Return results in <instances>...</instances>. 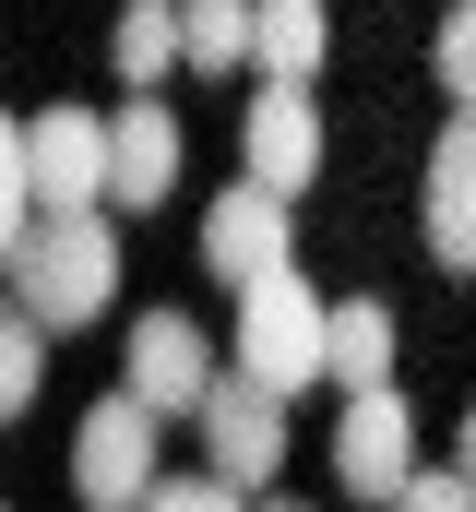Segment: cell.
Segmentation results:
<instances>
[{
    "label": "cell",
    "instance_id": "cell-1",
    "mask_svg": "<svg viewBox=\"0 0 476 512\" xmlns=\"http://www.w3.org/2000/svg\"><path fill=\"white\" fill-rule=\"evenodd\" d=\"M12 298H24L48 334L96 322V310L119 298V239H108V215H36V239L12 251Z\"/></svg>",
    "mask_w": 476,
    "mask_h": 512
},
{
    "label": "cell",
    "instance_id": "cell-2",
    "mask_svg": "<svg viewBox=\"0 0 476 512\" xmlns=\"http://www.w3.org/2000/svg\"><path fill=\"white\" fill-rule=\"evenodd\" d=\"M238 382H262V393L334 382V298H310V286H298V262H286L274 286H250V298H238Z\"/></svg>",
    "mask_w": 476,
    "mask_h": 512
},
{
    "label": "cell",
    "instance_id": "cell-3",
    "mask_svg": "<svg viewBox=\"0 0 476 512\" xmlns=\"http://www.w3.org/2000/svg\"><path fill=\"white\" fill-rule=\"evenodd\" d=\"M155 405H131V393H108V405H84V429H72V501L84 512H143L167 477H155Z\"/></svg>",
    "mask_w": 476,
    "mask_h": 512
},
{
    "label": "cell",
    "instance_id": "cell-4",
    "mask_svg": "<svg viewBox=\"0 0 476 512\" xmlns=\"http://www.w3.org/2000/svg\"><path fill=\"white\" fill-rule=\"evenodd\" d=\"M334 477H346V501H381V512L417 489V417H405V393H346Z\"/></svg>",
    "mask_w": 476,
    "mask_h": 512
},
{
    "label": "cell",
    "instance_id": "cell-5",
    "mask_svg": "<svg viewBox=\"0 0 476 512\" xmlns=\"http://www.w3.org/2000/svg\"><path fill=\"white\" fill-rule=\"evenodd\" d=\"M24 167H36V215H96L108 203V120L96 108H36Z\"/></svg>",
    "mask_w": 476,
    "mask_h": 512
},
{
    "label": "cell",
    "instance_id": "cell-6",
    "mask_svg": "<svg viewBox=\"0 0 476 512\" xmlns=\"http://www.w3.org/2000/svg\"><path fill=\"white\" fill-rule=\"evenodd\" d=\"M191 429H203V465H215L227 489H262V477L286 465V393L238 382V370L203 393V417H191Z\"/></svg>",
    "mask_w": 476,
    "mask_h": 512
},
{
    "label": "cell",
    "instance_id": "cell-7",
    "mask_svg": "<svg viewBox=\"0 0 476 512\" xmlns=\"http://www.w3.org/2000/svg\"><path fill=\"white\" fill-rule=\"evenodd\" d=\"M238 155H250V179H262L274 203H298V191L322 179V108H310V84H262V96L238 108Z\"/></svg>",
    "mask_w": 476,
    "mask_h": 512
},
{
    "label": "cell",
    "instance_id": "cell-8",
    "mask_svg": "<svg viewBox=\"0 0 476 512\" xmlns=\"http://www.w3.org/2000/svg\"><path fill=\"white\" fill-rule=\"evenodd\" d=\"M215 382H227V370L203 358V334H191L179 310H143V322H131V370H119L131 405H155V417H203Z\"/></svg>",
    "mask_w": 476,
    "mask_h": 512
},
{
    "label": "cell",
    "instance_id": "cell-9",
    "mask_svg": "<svg viewBox=\"0 0 476 512\" xmlns=\"http://www.w3.org/2000/svg\"><path fill=\"white\" fill-rule=\"evenodd\" d=\"M203 262L227 274L238 298H250V286H274V274H286V203H274L262 179H238L227 203L203 215Z\"/></svg>",
    "mask_w": 476,
    "mask_h": 512
},
{
    "label": "cell",
    "instance_id": "cell-10",
    "mask_svg": "<svg viewBox=\"0 0 476 512\" xmlns=\"http://www.w3.org/2000/svg\"><path fill=\"white\" fill-rule=\"evenodd\" d=\"M429 262L476 274V108H453L429 143Z\"/></svg>",
    "mask_w": 476,
    "mask_h": 512
},
{
    "label": "cell",
    "instance_id": "cell-11",
    "mask_svg": "<svg viewBox=\"0 0 476 512\" xmlns=\"http://www.w3.org/2000/svg\"><path fill=\"white\" fill-rule=\"evenodd\" d=\"M167 191H179V120H167L155 96L108 108V203L143 215V203H167Z\"/></svg>",
    "mask_w": 476,
    "mask_h": 512
},
{
    "label": "cell",
    "instance_id": "cell-12",
    "mask_svg": "<svg viewBox=\"0 0 476 512\" xmlns=\"http://www.w3.org/2000/svg\"><path fill=\"white\" fill-rule=\"evenodd\" d=\"M322 48H334L322 0H262V12H250V60H262V84H310Z\"/></svg>",
    "mask_w": 476,
    "mask_h": 512
},
{
    "label": "cell",
    "instance_id": "cell-13",
    "mask_svg": "<svg viewBox=\"0 0 476 512\" xmlns=\"http://www.w3.org/2000/svg\"><path fill=\"white\" fill-rule=\"evenodd\" d=\"M108 60H119V84H131V96H155V72H167V60H191V36H179V0H119Z\"/></svg>",
    "mask_w": 476,
    "mask_h": 512
},
{
    "label": "cell",
    "instance_id": "cell-14",
    "mask_svg": "<svg viewBox=\"0 0 476 512\" xmlns=\"http://www.w3.org/2000/svg\"><path fill=\"white\" fill-rule=\"evenodd\" d=\"M334 393H393V310L334 298Z\"/></svg>",
    "mask_w": 476,
    "mask_h": 512
},
{
    "label": "cell",
    "instance_id": "cell-15",
    "mask_svg": "<svg viewBox=\"0 0 476 512\" xmlns=\"http://www.w3.org/2000/svg\"><path fill=\"white\" fill-rule=\"evenodd\" d=\"M48 382V322L24 310V298H0V417H24Z\"/></svg>",
    "mask_w": 476,
    "mask_h": 512
},
{
    "label": "cell",
    "instance_id": "cell-16",
    "mask_svg": "<svg viewBox=\"0 0 476 512\" xmlns=\"http://www.w3.org/2000/svg\"><path fill=\"white\" fill-rule=\"evenodd\" d=\"M250 12H262V0H179L191 72H238V60H250Z\"/></svg>",
    "mask_w": 476,
    "mask_h": 512
},
{
    "label": "cell",
    "instance_id": "cell-17",
    "mask_svg": "<svg viewBox=\"0 0 476 512\" xmlns=\"http://www.w3.org/2000/svg\"><path fill=\"white\" fill-rule=\"evenodd\" d=\"M36 239V167H24V131L0 120V262Z\"/></svg>",
    "mask_w": 476,
    "mask_h": 512
},
{
    "label": "cell",
    "instance_id": "cell-18",
    "mask_svg": "<svg viewBox=\"0 0 476 512\" xmlns=\"http://www.w3.org/2000/svg\"><path fill=\"white\" fill-rule=\"evenodd\" d=\"M429 72H441V96H453V108H476V0H453V12H441Z\"/></svg>",
    "mask_w": 476,
    "mask_h": 512
},
{
    "label": "cell",
    "instance_id": "cell-19",
    "mask_svg": "<svg viewBox=\"0 0 476 512\" xmlns=\"http://www.w3.org/2000/svg\"><path fill=\"white\" fill-rule=\"evenodd\" d=\"M143 512H250V489H227V477L203 465V477H167V489H155Z\"/></svg>",
    "mask_w": 476,
    "mask_h": 512
},
{
    "label": "cell",
    "instance_id": "cell-20",
    "mask_svg": "<svg viewBox=\"0 0 476 512\" xmlns=\"http://www.w3.org/2000/svg\"><path fill=\"white\" fill-rule=\"evenodd\" d=\"M393 512H476V477H465V465H453V477H429V465H417V489H405Z\"/></svg>",
    "mask_w": 476,
    "mask_h": 512
},
{
    "label": "cell",
    "instance_id": "cell-21",
    "mask_svg": "<svg viewBox=\"0 0 476 512\" xmlns=\"http://www.w3.org/2000/svg\"><path fill=\"white\" fill-rule=\"evenodd\" d=\"M465 477H476V417H465Z\"/></svg>",
    "mask_w": 476,
    "mask_h": 512
},
{
    "label": "cell",
    "instance_id": "cell-22",
    "mask_svg": "<svg viewBox=\"0 0 476 512\" xmlns=\"http://www.w3.org/2000/svg\"><path fill=\"white\" fill-rule=\"evenodd\" d=\"M250 512H298V501H250Z\"/></svg>",
    "mask_w": 476,
    "mask_h": 512
}]
</instances>
